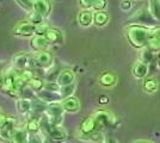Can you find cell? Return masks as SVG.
Returning <instances> with one entry per match:
<instances>
[{
	"instance_id": "obj_42",
	"label": "cell",
	"mask_w": 160,
	"mask_h": 143,
	"mask_svg": "<svg viewBox=\"0 0 160 143\" xmlns=\"http://www.w3.org/2000/svg\"><path fill=\"white\" fill-rule=\"evenodd\" d=\"M108 102H109V99H108V97H105V95H103V97H100V99H99V102H100V104H107Z\"/></svg>"
},
{
	"instance_id": "obj_18",
	"label": "cell",
	"mask_w": 160,
	"mask_h": 143,
	"mask_svg": "<svg viewBox=\"0 0 160 143\" xmlns=\"http://www.w3.org/2000/svg\"><path fill=\"white\" fill-rule=\"evenodd\" d=\"M16 106H17L18 112L23 116L32 112V100L28 98H19L16 102Z\"/></svg>"
},
{
	"instance_id": "obj_23",
	"label": "cell",
	"mask_w": 160,
	"mask_h": 143,
	"mask_svg": "<svg viewBox=\"0 0 160 143\" xmlns=\"http://www.w3.org/2000/svg\"><path fill=\"white\" fill-rule=\"evenodd\" d=\"M29 140H30V136L25 129H22V128L14 129L12 143H29Z\"/></svg>"
},
{
	"instance_id": "obj_30",
	"label": "cell",
	"mask_w": 160,
	"mask_h": 143,
	"mask_svg": "<svg viewBox=\"0 0 160 143\" xmlns=\"http://www.w3.org/2000/svg\"><path fill=\"white\" fill-rule=\"evenodd\" d=\"M75 91V83H72L69 86H65V87H60L59 89V93H60L62 100L66 99L68 97H73V93Z\"/></svg>"
},
{
	"instance_id": "obj_12",
	"label": "cell",
	"mask_w": 160,
	"mask_h": 143,
	"mask_svg": "<svg viewBox=\"0 0 160 143\" xmlns=\"http://www.w3.org/2000/svg\"><path fill=\"white\" fill-rule=\"evenodd\" d=\"M74 80H75V74L72 69H63L61 70L55 82L60 86V87H65V86H69L74 83Z\"/></svg>"
},
{
	"instance_id": "obj_46",
	"label": "cell",
	"mask_w": 160,
	"mask_h": 143,
	"mask_svg": "<svg viewBox=\"0 0 160 143\" xmlns=\"http://www.w3.org/2000/svg\"><path fill=\"white\" fill-rule=\"evenodd\" d=\"M158 35H159V37H160V29H159V31H158Z\"/></svg>"
},
{
	"instance_id": "obj_15",
	"label": "cell",
	"mask_w": 160,
	"mask_h": 143,
	"mask_svg": "<svg viewBox=\"0 0 160 143\" xmlns=\"http://www.w3.org/2000/svg\"><path fill=\"white\" fill-rule=\"evenodd\" d=\"M61 105L65 110V112L68 113H75L80 110V102L75 97H68L61 102Z\"/></svg>"
},
{
	"instance_id": "obj_40",
	"label": "cell",
	"mask_w": 160,
	"mask_h": 143,
	"mask_svg": "<svg viewBox=\"0 0 160 143\" xmlns=\"http://www.w3.org/2000/svg\"><path fill=\"white\" fill-rule=\"evenodd\" d=\"M5 81H6V74L0 73V91H2V89H4Z\"/></svg>"
},
{
	"instance_id": "obj_44",
	"label": "cell",
	"mask_w": 160,
	"mask_h": 143,
	"mask_svg": "<svg viewBox=\"0 0 160 143\" xmlns=\"http://www.w3.org/2000/svg\"><path fill=\"white\" fill-rule=\"evenodd\" d=\"M4 66H5V62H1V61H0V70H1V68H2Z\"/></svg>"
},
{
	"instance_id": "obj_6",
	"label": "cell",
	"mask_w": 160,
	"mask_h": 143,
	"mask_svg": "<svg viewBox=\"0 0 160 143\" xmlns=\"http://www.w3.org/2000/svg\"><path fill=\"white\" fill-rule=\"evenodd\" d=\"M14 123L16 119L13 117H8L7 122L0 126V142L2 143H12V137L14 132Z\"/></svg>"
},
{
	"instance_id": "obj_41",
	"label": "cell",
	"mask_w": 160,
	"mask_h": 143,
	"mask_svg": "<svg viewBox=\"0 0 160 143\" xmlns=\"http://www.w3.org/2000/svg\"><path fill=\"white\" fill-rule=\"evenodd\" d=\"M7 119H8V117L5 116L4 113H1V115H0V126H2V125L7 122Z\"/></svg>"
},
{
	"instance_id": "obj_20",
	"label": "cell",
	"mask_w": 160,
	"mask_h": 143,
	"mask_svg": "<svg viewBox=\"0 0 160 143\" xmlns=\"http://www.w3.org/2000/svg\"><path fill=\"white\" fill-rule=\"evenodd\" d=\"M29 56L27 54H17L13 57V67L16 72H22L25 70L28 66H29Z\"/></svg>"
},
{
	"instance_id": "obj_9",
	"label": "cell",
	"mask_w": 160,
	"mask_h": 143,
	"mask_svg": "<svg viewBox=\"0 0 160 143\" xmlns=\"http://www.w3.org/2000/svg\"><path fill=\"white\" fill-rule=\"evenodd\" d=\"M79 131L81 136H88V135L94 134L96 131H98L97 123L94 121L93 116H88L85 119H82V122L80 123L79 125Z\"/></svg>"
},
{
	"instance_id": "obj_10",
	"label": "cell",
	"mask_w": 160,
	"mask_h": 143,
	"mask_svg": "<svg viewBox=\"0 0 160 143\" xmlns=\"http://www.w3.org/2000/svg\"><path fill=\"white\" fill-rule=\"evenodd\" d=\"M148 70H149V64L145 61H142L141 59L134 62V64L132 66V74L138 80L145 79L148 74Z\"/></svg>"
},
{
	"instance_id": "obj_33",
	"label": "cell",
	"mask_w": 160,
	"mask_h": 143,
	"mask_svg": "<svg viewBox=\"0 0 160 143\" xmlns=\"http://www.w3.org/2000/svg\"><path fill=\"white\" fill-rule=\"evenodd\" d=\"M49 29L50 27L48 26L47 24H44V23L38 24V25L35 26V35H37V36H44V35L47 34V31Z\"/></svg>"
},
{
	"instance_id": "obj_7",
	"label": "cell",
	"mask_w": 160,
	"mask_h": 143,
	"mask_svg": "<svg viewBox=\"0 0 160 143\" xmlns=\"http://www.w3.org/2000/svg\"><path fill=\"white\" fill-rule=\"evenodd\" d=\"M35 26L36 25L31 24L29 21H19L16 24L12 32L13 35L19 36V37H33L35 36Z\"/></svg>"
},
{
	"instance_id": "obj_25",
	"label": "cell",
	"mask_w": 160,
	"mask_h": 143,
	"mask_svg": "<svg viewBox=\"0 0 160 143\" xmlns=\"http://www.w3.org/2000/svg\"><path fill=\"white\" fill-rule=\"evenodd\" d=\"M142 88L147 93H154L159 88V81L155 78H147V79L143 80Z\"/></svg>"
},
{
	"instance_id": "obj_11",
	"label": "cell",
	"mask_w": 160,
	"mask_h": 143,
	"mask_svg": "<svg viewBox=\"0 0 160 143\" xmlns=\"http://www.w3.org/2000/svg\"><path fill=\"white\" fill-rule=\"evenodd\" d=\"M17 75H16V80H17V88L18 91H22L23 88H25L27 86H29L30 81L33 79V72L32 70H22V72H16Z\"/></svg>"
},
{
	"instance_id": "obj_26",
	"label": "cell",
	"mask_w": 160,
	"mask_h": 143,
	"mask_svg": "<svg viewBox=\"0 0 160 143\" xmlns=\"http://www.w3.org/2000/svg\"><path fill=\"white\" fill-rule=\"evenodd\" d=\"M109 21V13L105 11H98L93 13V24L97 26H104Z\"/></svg>"
},
{
	"instance_id": "obj_27",
	"label": "cell",
	"mask_w": 160,
	"mask_h": 143,
	"mask_svg": "<svg viewBox=\"0 0 160 143\" xmlns=\"http://www.w3.org/2000/svg\"><path fill=\"white\" fill-rule=\"evenodd\" d=\"M41 129V122L40 119L37 118H30L25 124V130H27L29 134L35 135L38 132V130Z\"/></svg>"
},
{
	"instance_id": "obj_38",
	"label": "cell",
	"mask_w": 160,
	"mask_h": 143,
	"mask_svg": "<svg viewBox=\"0 0 160 143\" xmlns=\"http://www.w3.org/2000/svg\"><path fill=\"white\" fill-rule=\"evenodd\" d=\"M103 143H118L117 140L111 135H104L103 136Z\"/></svg>"
},
{
	"instance_id": "obj_3",
	"label": "cell",
	"mask_w": 160,
	"mask_h": 143,
	"mask_svg": "<svg viewBox=\"0 0 160 143\" xmlns=\"http://www.w3.org/2000/svg\"><path fill=\"white\" fill-rule=\"evenodd\" d=\"M128 23H130V25H143L148 27H153L158 24V21L153 18L148 7H142L140 10H138L128 19Z\"/></svg>"
},
{
	"instance_id": "obj_2",
	"label": "cell",
	"mask_w": 160,
	"mask_h": 143,
	"mask_svg": "<svg viewBox=\"0 0 160 143\" xmlns=\"http://www.w3.org/2000/svg\"><path fill=\"white\" fill-rule=\"evenodd\" d=\"M41 122V129L44 130V134L47 135L50 140H53L55 142H61L65 141L68 137V132L66 131L65 128H62L61 125H54L47 121V118L44 117L43 121Z\"/></svg>"
},
{
	"instance_id": "obj_29",
	"label": "cell",
	"mask_w": 160,
	"mask_h": 143,
	"mask_svg": "<svg viewBox=\"0 0 160 143\" xmlns=\"http://www.w3.org/2000/svg\"><path fill=\"white\" fill-rule=\"evenodd\" d=\"M44 85H46L44 80H42L41 78H36V76H33V79L30 81V83H29V86H30L36 93L42 91V89H44Z\"/></svg>"
},
{
	"instance_id": "obj_5",
	"label": "cell",
	"mask_w": 160,
	"mask_h": 143,
	"mask_svg": "<svg viewBox=\"0 0 160 143\" xmlns=\"http://www.w3.org/2000/svg\"><path fill=\"white\" fill-rule=\"evenodd\" d=\"M63 113H65V110H63L61 104H59V102L48 104L47 110L44 112V117L47 118V121L50 124L60 125L62 122V118H63Z\"/></svg>"
},
{
	"instance_id": "obj_22",
	"label": "cell",
	"mask_w": 160,
	"mask_h": 143,
	"mask_svg": "<svg viewBox=\"0 0 160 143\" xmlns=\"http://www.w3.org/2000/svg\"><path fill=\"white\" fill-rule=\"evenodd\" d=\"M46 40L48 41L49 44H59L62 42V32L58 29H53L50 27L47 31V34L44 35Z\"/></svg>"
},
{
	"instance_id": "obj_4",
	"label": "cell",
	"mask_w": 160,
	"mask_h": 143,
	"mask_svg": "<svg viewBox=\"0 0 160 143\" xmlns=\"http://www.w3.org/2000/svg\"><path fill=\"white\" fill-rule=\"evenodd\" d=\"M92 116H93L94 121L97 123V129H98V131L105 130L108 128H111L113 124H115V122H116L115 116H113L111 112L107 111V110L96 111Z\"/></svg>"
},
{
	"instance_id": "obj_13",
	"label": "cell",
	"mask_w": 160,
	"mask_h": 143,
	"mask_svg": "<svg viewBox=\"0 0 160 143\" xmlns=\"http://www.w3.org/2000/svg\"><path fill=\"white\" fill-rule=\"evenodd\" d=\"M37 99H40L46 104H55L58 102H62V98L59 92H53V91H47V89H42L40 92L36 93Z\"/></svg>"
},
{
	"instance_id": "obj_17",
	"label": "cell",
	"mask_w": 160,
	"mask_h": 143,
	"mask_svg": "<svg viewBox=\"0 0 160 143\" xmlns=\"http://www.w3.org/2000/svg\"><path fill=\"white\" fill-rule=\"evenodd\" d=\"M48 41L46 40V37L44 36H37V35H35L33 37H31V40H30V47L32 50H35L36 53H38V51H43V50H46L48 47Z\"/></svg>"
},
{
	"instance_id": "obj_21",
	"label": "cell",
	"mask_w": 160,
	"mask_h": 143,
	"mask_svg": "<svg viewBox=\"0 0 160 143\" xmlns=\"http://www.w3.org/2000/svg\"><path fill=\"white\" fill-rule=\"evenodd\" d=\"M117 82V76L112 72H104L99 76V83L104 87H112Z\"/></svg>"
},
{
	"instance_id": "obj_34",
	"label": "cell",
	"mask_w": 160,
	"mask_h": 143,
	"mask_svg": "<svg viewBox=\"0 0 160 143\" xmlns=\"http://www.w3.org/2000/svg\"><path fill=\"white\" fill-rule=\"evenodd\" d=\"M107 5H108L107 0H94V4L92 8H93L96 12H98V11H104V10L107 8Z\"/></svg>"
},
{
	"instance_id": "obj_47",
	"label": "cell",
	"mask_w": 160,
	"mask_h": 143,
	"mask_svg": "<svg viewBox=\"0 0 160 143\" xmlns=\"http://www.w3.org/2000/svg\"><path fill=\"white\" fill-rule=\"evenodd\" d=\"M0 115H1V109H0Z\"/></svg>"
},
{
	"instance_id": "obj_16",
	"label": "cell",
	"mask_w": 160,
	"mask_h": 143,
	"mask_svg": "<svg viewBox=\"0 0 160 143\" xmlns=\"http://www.w3.org/2000/svg\"><path fill=\"white\" fill-rule=\"evenodd\" d=\"M17 73H10L6 75V81L4 86V92L8 93L10 95H16L19 91L17 88V80H16Z\"/></svg>"
},
{
	"instance_id": "obj_8",
	"label": "cell",
	"mask_w": 160,
	"mask_h": 143,
	"mask_svg": "<svg viewBox=\"0 0 160 143\" xmlns=\"http://www.w3.org/2000/svg\"><path fill=\"white\" fill-rule=\"evenodd\" d=\"M33 67H38V68H48L52 66L53 63V55L47 50L38 51L33 55Z\"/></svg>"
},
{
	"instance_id": "obj_24",
	"label": "cell",
	"mask_w": 160,
	"mask_h": 143,
	"mask_svg": "<svg viewBox=\"0 0 160 143\" xmlns=\"http://www.w3.org/2000/svg\"><path fill=\"white\" fill-rule=\"evenodd\" d=\"M158 31H159V29L157 27L155 32L151 36V38L148 40V43H147L146 48L149 51H152V53H158V51H160V37L159 35H158Z\"/></svg>"
},
{
	"instance_id": "obj_32",
	"label": "cell",
	"mask_w": 160,
	"mask_h": 143,
	"mask_svg": "<svg viewBox=\"0 0 160 143\" xmlns=\"http://www.w3.org/2000/svg\"><path fill=\"white\" fill-rule=\"evenodd\" d=\"M23 10L27 12H31L33 10V0H14Z\"/></svg>"
},
{
	"instance_id": "obj_31",
	"label": "cell",
	"mask_w": 160,
	"mask_h": 143,
	"mask_svg": "<svg viewBox=\"0 0 160 143\" xmlns=\"http://www.w3.org/2000/svg\"><path fill=\"white\" fill-rule=\"evenodd\" d=\"M43 17L41 16V14H38L37 12H35V11H31V12H29V14H28V21H30L31 24H33V25H38V24H42L43 23Z\"/></svg>"
},
{
	"instance_id": "obj_36",
	"label": "cell",
	"mask_w": 160,
	"mask_h": 143,
	"mask_svg": "<svg viewBox=\"0 0 160 143\" xmlns=\"http://www.w3.org/2000/svg\"><path fill=\"white\" fill-rule=\"evenodd\" d=\"M142 61H145L146 63H149V62H152L153 60V53L152 51H149L148 49L146 48V50L143 51V54H142V59H141Z\"/></svg>"
},
{
	"instance_id": "obj_39",
	"label": "cell",
	"mask_w": 160,
	"mask_h": 143,
	"mask_svg": "<svg viewBox=\"0 0 160 143\" xmlns=\"http://www.w3.org/2000/svg\"><path fill=\"white\" fill-rule=\"evenodd\" d=\"M29 143H46V142H44V141H42V140H41V137L36 136V134H35V135H32V136H30Z\"/></svg>"
},
{
	"instance_id": "obj_35",
	"label": "cell",
	"mask_w": 160,
	"mask_h": 143,
	"mask_svg": "<svg viewBox=\"0 0 160 143\" xmlns=\"http://www.w3.org/2000/svg\"><path fill=\"white\" fill-rule=\"evenodd\" d=\"M79 4L82 10H90L93 7L94 0H79Z\"/></svg>"
},
{
	"instance_id": "obj_19",
	"label": "cell",
	"mask_w": 160,
	"mask_h": 143,
	"mask_svg": "<svg viewBox=\"0 0 160 143\" xmlns=\"http://www.w3.org/2000/svg\"><path fill=\"white\" fill-rule=\"evenodd\" d=\"M78 24L82 27H87L93 23V13L90 10H82L78 13Z\"/></svg>"
},
{
	"instance_id": "obj_45",
	"label": "cell",
	"mask_w": 160,
	"mask_h": 143,
	"mask_svg": "<svg viewBox=\"0 0 160 143\" xmlns=\"http://www.w3.org/2000/svg\"><path fill=\"white\" fill-rule=\"evenodd\" d=\"M158 64L160 66V54H159V57H158Z\"/></svg>"
},
{
	"instance_id": "obj_14",
	"label": "cell",
	"mask_w": 160,
	"mask_h": 143,
	"mask_svg": "<svg viewBox=\"0 0 160 143\" xmlns=\"http://www.w3.org/2000/svg\"><path fill=\"white\" fill-rule=\"evenodd\" d=\"M52 5L49 0H33V11L41 14L43 18H46L50 13Z\"/></svg>"
},
{
	"instance_id": "obj_43",
	"label": "cell",
	"mask_w": 160,
	"mask_h": 143,
	"mask_svg": "<svg viewBox=\"0 0 160 143\" xmlns=\"http://www.w3.org/2000/svg\"><path fill=\"white\" fill-rule=\"evenodd\" d=\"M132 143H153V142H149V141H145V140H140V141H134Z\"/></svg>"
},
{
	"instance_id": "obj_1",
	"label": "cell",
	"mask_w": 160,
	"mask_h": 143,
	"mask_svg": "<svg viewBox=\"0 0 160 143\" xmlns=\"http://www.w3.org/2000/svg\"><path fill=\"white\" fill-rule=\"evenodd\" d=\"M157 27H148L143 25H129L126 30L128 42L135 49H143L147 47L148 40L155 32Z\"/></svg>"
},
{
	"instance_id": "obj_28",
	"label": "cell",
	"mask_w": 160,
	"mask_h": 143,
	"mask_svg": "<svg viewBox=\"0 0 160 143\" xmlns=\"http://www.w3.org/2000/svg\"><path fill=\"white\" fill-rule=\"evenodd\" d=\"M149 11L155 21L160 23V0H148Z\"/></svg>"
},
{
	"instance_id": "obj_37",
	"label": "cell",
	"mask_w": 160,
	"mask_h": 143,
	"mask_svg": "<svg viewBox=\"0 0 160 143\" xmlns=\"http://www.w3.org/2000/svg\"><path fill=\"white\" fill-rule=\"evenodd\" d=\"M132 6H133V4H132L130 0H122L120 4L121 10H123V11H129L132 8Z\"/></svg>"
}]
</instances>
